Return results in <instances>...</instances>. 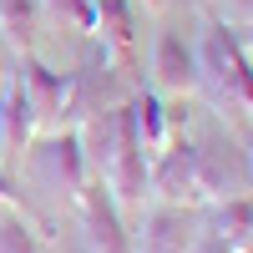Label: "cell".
<instances>
[{
    "label": "cell",
    "mask_w": 253,
    "mask_h": 253,
    "mask_svg": "<svg viewBox=\"0 0 253 253\" xmlns=\"http://www.w3.org/2000/svg\"><path fill=\"white\" fill-rule=\"evenodd\" d=\"M193 51H198V96H208L213 112L228 117L233 126L253 132V56L243 46L238 26L213 15Z\"/></svg>",
    "instance_id": "1"
},
{
    "label": "cell",
    "mask_w": 253,
    "mask_h": 253,
    "mask_svg": "<svg viewBox=\"0 0 253 253\" xmlns=\"http://www.w3.org/2000/svg\"><path fill=\"white\" fill-rule=\"evenodd\" d=\"M31 172L46 193L76 203V193L91 182V167H86V152H81V132L76 126H56V132H41L31 147Z\"/></svg>",
    "instance_id": "2"
},
{
    "label": "cell",
    "mask_w": 253,
    "mask_h": 253,
    "mask_svg": "<svg viewBox=\"0 0 253 253\" xmlns=\"http://www.w3.org/2000/svg\"><path fill=\"white\" fill-rule=\"evenodd\" d=\"M147 187H152L157 203L203 208V198H198V137H187V126H177L162 152H152V162H147Z\"/></svg>",
    "instance_id": "3"
},
{
    "label": "cell",
    "mask_w": 253,
    "mask_h": 253,
    "mask_svg": "<svg viewBox=\"0 0 253 253\" xmlns=\"http://www.w3.org/2000/svg\"><path fill=\"white\" fill-rule=\"evenodd\" d=\"M15 71L31 91V107L41 117V132H56V126H71L76 117V91H81V76L76 71H56L46 66L36 51L31 56H15Z\"/></svg>",
    "instance_id": "4"
},
{
    "label": "cell",
    "mask_w": 253,
    "mask_h": 253,
    "mask_svg": "<svg viewBox=\"0 0 253 253\" xmlns=\"http://www.w3.org/2000/svg\"><path fill=\"white\" fill-rule=\"evenodd\" d=\"M76 223H81V243L86 253H132V233H126V213L117 208V198L107 193V182H86L76 193Z\"/></svg>",
    "instance_id": "5"
},
{
    "label": "cell",
    "mask_w": 253,
    "mask_h": 253,
    "mask_svg": "<svg viewBox=\"0 0 253 253\" xmlns=\"http://www.w3.org/2000/svg\"><path fill=\"white\" fill-rule=\"evenodd\" d=\"M198 208H177V203H147L132 233V253H193L198 243Z\"/></svg>",
    "instance_id": "6"
},
{
    "label": "cell",
    "mask_w": 253,
    "mask_h": 253,
    "mask_svg": "<svg viewBox=\"0 0 253 253\" xmlns=\"http://www.w3.org/2000/svg\"><path fill=\"white\" fill-rule=\"evenodd\" d=\"M238 193H253V167L248 152L233 142H198V198L213 208Z\"/></svg>",
    "instance_id": "7"
},
{
    "label": "cell",
    "mask_w": 253,
    "mask_h": 253,
    "mask_svg": "<svg viewBox=\"0 0 253 253\" xmlns=\"http://www.w3.org/2000/svg\"><path fill=\"white\" fill-rule=\"evenodd\" d=\"M147 71H152V91L157 96H177V101L198 96V51L177 31H162L152 41V66Z\"/></svg>",
    "instance_id": "8"
},
{
    "label": "cell",
    "mask_w": 253,
    "mask_h": 253,
    "mask_svg": "<svg viewBox=\"0 0 253 253\" xmlns=\"http://www.w3.org/2000/svg\"><path fill=\"white\" fill-rule=\"evenodd\" d=\"M0 126H5V157H20L41 137V117L31 107V91L20 81V71H5V86H0Z\"/></svg>",
    "instance_id": "9"
},
{
    "label": "cell",
    "mask_w": 253,
    "mask_h": 253,
    "mask_svg": "<svg viewBox=\"0 0 253 253\" xmlns=\"http://www.w3.org/2000/svg\"><path fill=\"white\" fill-rule=\"evenodd\" d=\"M91 36L101 41V56L117 66H132L137 46V0H96V26Z\"/></svg>",
    "instance_id": "10"
},
{
    "label": "cell",
    "mask_w": 253,
    "mask_h": 253,
    "mask_svg": "<svg viewBox=\"0 0 253 253\" xmlns=\"http://www.w3.org/2000/svg\"><path fill=\"white\" fill-rule=\"evenodd\" d=\"M126 112H132V126H137V142H142V152L152 157V152H162L167 147V137L177 132L172 126V112H167V101L152 91V86H137L132 96H126Z\"/></svg>",
    "instance_id": "11"
},
{
    "label": "cell",
    "mask_w": 253,
    "mask_h": 253,
    "mask_svg": "<svg viewBox=\"0 0 253 253\" xmlns=\"http://www.w3.org/2000/svg\"><path fill=\"white\" fill-rule=\"evenodd\" d=\"M41 0H0V36H5L10 56H31L36 51V36H41Z\"/></svg>",
    "instance_id": "12"
},
{
    "label": "cell",
    "mask_w": 253,
    "mask_h": 253,
    "mask_svg": "<svg viewBox=\"0 0 253 253\" xmlns=\"http://www.w3.org/2000/svg\"><path fill=\"white\" fill-rule=\"evenodd\" d=\"M208 233H218L228 248H243L253 238V193H238L228 203H213V223H208Z\"/></svg>",
    "instance_id": "13"
},
{
    "label": "cell",
    "mask_w": 253,
    "mask_h": 253,
    "mask_svg": "<svg viewBox=\"0 0 253 253\" xmlns=\"http://www.w3.org/2000/svg\"><path fill=\"white\" fill-rule=\"evenodd\" d=\"M0 253H41V238L20 208H0Z\"/></svg>",
    "instance_id": "14"
},
{
    "label": "cell",
    "mask_w": 253,
    "mask_h": 253,
    "mask_svg": "<svg viewBox=\"0 0 253 253\" xmlns=\"http://www.w3.org/2000/svg\"><path fill=\"white\" fill-rule=\"evenodd\" d=\"M41 10L81 36H91V26H96V0H41Z\"/></svg>",
    "instance_id": "15"
},
{
    "label": "cell",
    "mask_w": 253,
    "mask_h": 253,
    "mask_svg": "<svg viewBox=\"0 0 253 253\" xmlns=\"http://www.w3.org/2000/svg\"><path fill=\"white\" fill-rule=\"evenodd\" d=\"M0 208H20V187H15L10 162H0Z\"/></svg>",
    "instance_id": "16"
},
{
    "label": "cell",
    "mask_w": 253,
    "mask_h": 253,
    "mask_svg": "<svg viewBox=\"0 0 253 253\" xmlns=\"http://www.w3.org/2000/svg\"><path fill=\"white\" fill-rule=\"evenodd\" d=\"M193 253H233V248H228L218 233H208V228H203V233H198V243H193Z\"/></svg>",
    "instance_id": "17"
},
{
    "label": "cell",
    "mask_w": 253,
    "mask_h": 253,
    "mask_svg": "<svg viewBox=\"0 0 253 253\" xmlns=\"http://www.w3.org/2000/svg\"><path fill=\"white\" fill-rule=\"evenodd\" d=\"M5 61H15V56H10V46H5V36H0V76H5Z\"/></svg>",
    "instance_id": "18"
},
{
    "label": "cell",
    "mask_w": 253,
    "mask_h": 253,
    "mask_svg": "<svg viewBox=\"0 0 253 253\" xmlns=\"http://www.w3.org/2000/svg\"><path fill=\"white\" fill-rule=\"evenodd\" d=\"M167 5V0H142V10H162Z\"/></svg>",
    "instance_id": "19"
},
{
    "label": "cell",
    "mask_w": 253,
    "mask_h": 253,
    "mask_svg": "<svg viewBox=\"0 0 253 253\" xmlns=\"http://www.w3.org/2000/svg\"><path fill=\"white\" fill-rule=\"evenodd\" d=\"M0 162H10V157H5V126H0Z\"/></svg>",
    "instance_id": "20"
},
{
    "label": "cell",
    "mask_w": 253,
    "mask_h": 253,
    "mask_svg": "<svg viewBox=\"0 0 253 253\" xmlns=\"http://www.w3.org/2000/svg\"><path fill=\"white\" fill-rule=\"evenodd\" d=\"M243 152H248V167H253V132H248V147H243Z\"/></svg>",
    "instance_id": "21"
},
{
    "label": "cell",
    "mask_w": 253,
    "mask_h": 253,
    "mask_svg": "<svg viewBox=\"0 0 253 253\" xmlns=\"http://www.w3.org/2000/svg\"><path fill=\"white\" fill-rule=\"evenodd\" d=\"M243 26H248V36H253V10H248V20H243Z\"/></svg>",
    "instance_id": "22"
}]
</instances>
